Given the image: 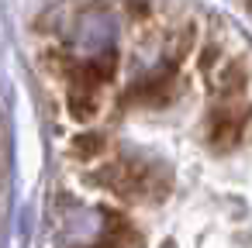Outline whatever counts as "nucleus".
<instances>
[{"instance_id": "f03ea898", "label": "nucleus", "mask_w": 252, "mask_h": 248, "mask_svg": "<svg viewBox=\"0 0 252 248\" xmlns=\"http://www.w3.org/2000/svg\"><path fill=\"white\" fill-rule=\"evenodd\" d=\"M207 80H211V93L221 104H238L249 90V66L242 59H224Z\"/></svg>"}, {"instance_id": "20e7f679", "label": "nucleus", "mask_w": 252, "mask_h": 248, "mask_svg": "<svg viewBox=\"0 0 252 248\" xmlns=\"http://www.w3.org/2000/svg\"><path fill=\"white\" fill-rule=\"evenodd\" d=\"M224 62V42L214 35V38H207L204 45H200V55H197V69L204 73V76H211L218 66Z\"/></svg>"}, {"instance_id": "7ed1b4c3", "label": "nucleus", "mask_w": 252, "mask_h": 248, "mask_svg": "<svg viewBox=\"0 0 252 248\" xmlns=\"http://www.w3.org/2000/svg\"><path fill=\"white\" fill-rule=\"evenodd\" d=\"M104 152H107V138L97 135V131H83L69 141V155L80 159V162H97Z\"/></svg>"}, {"instance_id": "f257e3e1", "label": "nucleus", "mask_w": 252, "mask_h": 248, "mask_svg": "<svg viewBox=\"0 0 252 248\" xmlns=\"http://www.w3.org/2000/svg\"><path fill=\"white\" fill-rule=\"evenodd\" d=\"M249 121H252V107L221 104V107L211 114V121H207V138H211V145H214L218 152H231V148L242 141Z\"/></svg>"}]
</instances>
